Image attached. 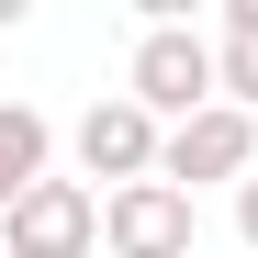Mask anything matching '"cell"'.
I'll return each mask as SVG.
<instances>
[{"label": "cell", "instance_id": "ba28073f", "mask_svg": "<svg viewBox=\"0 0 258 258\" xmlns=\"http://www.w3.org/2000/svg\"><path fill=\"white\" fill-rule=\"evenodd\" d=\"M236 236H247V247H258V180H247V191H236Z\"/></svg>", "mask_w": 258, "mask_h": 258}, {"label": "cell", "instance_id": "52a82bcc", "mask_svg": "<svg viewBox=\"0 0 258 258\" xmlns=\"http://www.w3.org/2000/svg\"><path fill=\"white\" fill-rule=\"evenodd\" d=\"M225 101L258 112V0H225Z\"/></svg>", "mask_w": 258, "mask_h": 258}, {"label": "cell", "instance_id": "9c48e42d", "mask_svg": "<svg viewBox=\"0 0 258 258\" xmlns=\"http://www.w3.org/2000/svg\"><path fill=\"white\" fill-rule=\"evenodd\" d=\"M0 23H23V0H0Z\"/></svg>", "mask_w": 258, "mask_h": 258}, {"label": "cell", "instance_id": "30bf717a", "mask_svg": "<svg viewBox=\"0 0 258 258\" xmlns=\"http://www.w3.org/2000/svg\"><path fill=\"white\" fill-rule=\"evenodd\" d=\"M0 258H12V247H0Z\"/></svg>", "mask_w": 258, "mask_h": 258}, {"label": "cell", "instance_id": "3957f363", "mask_svg": "<svg viewBox=\"0 0 258 258\" xmlns=\"http://www.w3.org/2000/svg\"><path fill=\"white\" fill-rule=\"evenodd\" d=\"M68 157H79V180H112V191H135V180H157V157H168V123L146 112V101H90L68 123Z\"/></svg>", "mask_w": 258, "mask_h": 258}, {"label": "cell", "instance_id": "5b68a950", "mask_svg": "<svg viewBox=\"0 0 258 258\" xmlns=\"http://www.w3.org/2000/svg\"><path fill=\"white\" fill-rule=\"evenodd\" d=\"M191 236H202L191 191H168V180L101 191V247H112V258H191Z\"/></svg>", "mask_w": 258, "mask_h": 258}, {"label": "cell", "instance_id": "277c9868", "mask_svg": "<svg viewBox=\"0 0 258 258\" xmlns=\"http://www.w3.org/2000/svg\"><path fill=\"white\" fill-rule=\"evenodd\" d=\"M0 247H12V258H90V247H101V191H90V180L23 191L12 225H0Z\"/></svg>", "mask_w": 258, "mask_h": 258}, {"label": "cell", "instance_id": "7a4b0ae2", "mask_svg": "<svg viewBox=\"0 0 258 258\" xmlns=\"http://www.w3.org/2000/svg\"><path fill=\"white\" fill-rule=\"evenodd\" d=\"M157 180L168 191H247L258 180V112H236V101H213V112H191V123H168V157H157Z\"/></svg>", "mask_w": 258, "mask_h": 258}, {"label": "cell", "instance_id": "8992f818", "mask_svg": "<svg viewBox=\"0 0 258 258\" xmlns=\"http://www.w3.org/2000/svg\"><path fill=\"white\" fill-rule=\"evenodd\" d=\"M45 180H56V123L34 101H0V225H12V202L45 191Z\"/></svg>", "mask_w": 258, "mask_h": 258}, {"label": "cell", "instance_id": "6da1fadb", "mask_svg": "<svg viewBox=\"0 0 258 258\" xmlns=\"http://www.w3.org/2000/svg\"><path fill=\"white\" fill-rule=\"evenodd\" d=\"M123 101H146L157 123L213 112V101H225V45H213L202 23H180V12H146L135 56H123Z\"/></svg>", "mask_w": 258, "mask_h": 258}]
</instances>
